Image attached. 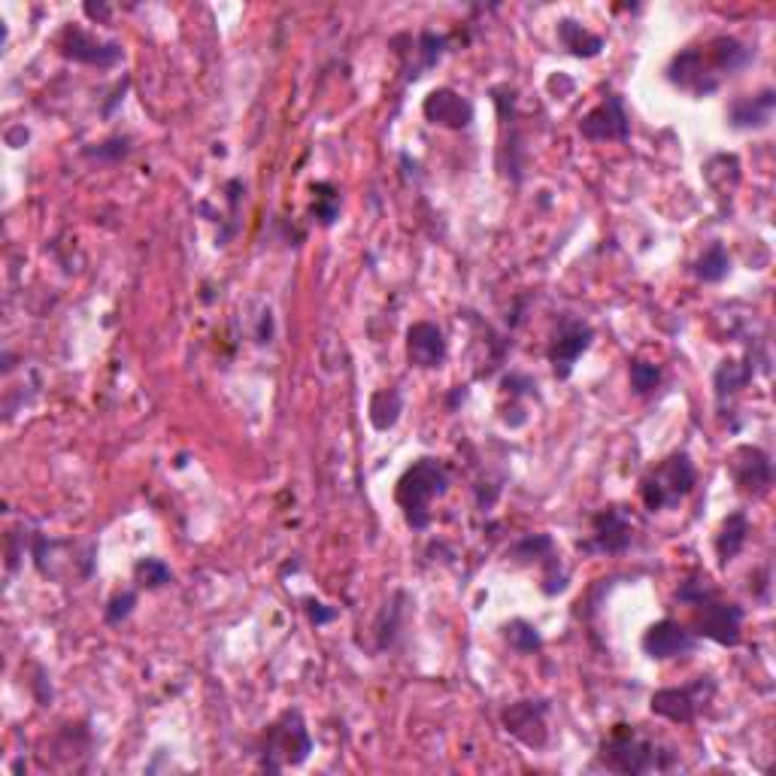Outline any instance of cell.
<instances>
[{
	"label": "cell",
	"instance_id": "obj_1",
	"mask_svg": "<svg viewBox=\"0 0 776 776\" xmlns=\"http://www.w3.org/2000/svg\"><path fill=\"white\" fill-rule=\"evenodd\" d=\"M446 486H450V474H446L443 464L434 462V458L415 462L413 467L401 476V483H398V503H401L407 522L413 528H419V531L428 528V522H431L428 503L434 501V498H440V495L446 491Z\"/></svg>",
	"mask_w": 776,
	"mask_h": 776
},
{
	"label": "cell",
	"instance_id": "obj_6",
	"mask_svg": "<svg viewBox=\"0 0 776 776\" xmlns=\"http://www.w3.org/2000/svg\"><path fill=\"white\" fill-rule=\"evenodd\" d=\"M698 610V634L716 640L722 646H734L740 640V628H743V610L738 603H725L713 595H707L703 601L695 603Z\"/></svg>",
	"mask_w": 776,
	"mask_h": 776
},
{
	"label": "cell",
	"instance_id": "obj_9",
	"mask_svg": "<svg viewBox=\"0 0 776 776\" xmlns=\"http://www.w3.org/2000/svg\"><path fill=\"white\" fill-rule=\"evenodd\" d=\"M579 134L586 140H595V143L631 137V125H628L622 98H619V95H610L598 110H591V113L579 122Z\"/></svg>",
	"mask_w": 776,
	"mask_h": 776
},
{
	"label": "cell",
	"instance_id": "obj_13",
	"mask_svg": "<svg viewBox=\"0 0 776 776\" xmlns=\"http://www.w3.org/2000/svg\"><path fill=\"white\" fill-rule=\"evenodd\" d=\"M422 110H425L428 122L452 128V131H462V128H467L470 122H474V107H470V101L462 98L458 91H452V88H437V91H431V95L425 98V107H422Z\"/></svg>",
	"mask_w": 776,
	"mask_h": 776
},
{
	"label": "cell",
	"instance_id": "obj_18",
	"mask_svg": "<svg viewBox=\"0 0 776 776\" xmlns=\"http://www.w3.org/2000/svg\"><path fill=\"white\" fill-rule=\"evenodd\" d=\"M746 534H750V522H746V516L743 513L728 516L725 525H722V534H719V540H716L719 562L728 564L734 555H740L743 543H746Z\"/></svg>",
	"mask_w": 776,
	"mask_h": 776
},
{
	"label": "cell",
	"instance_id": "obj_21",
	"mask_svg": "<svg viewBox=\"0 0 776 776\" xmlns=\"http://www.w3.org/2000/svg\"><path fill=\"white\" fill-rule=\"evenodd\" d=\"M401 395L395 391V388H386V391H376L374 398H370V422H374L379 431H388V428L398 422V415H401Z\"/></svg>",
	"mask_w": 776,
	"mask_h": 776
},
{
	"label": "cell",
	"instance_id": "obj_22",
	"mask_svg": "<svg viewBox=\"0 0 776 776\" xmlns=\"http://www.w3.org/2000/svg\"><path fill=\"white\" fill-rule=\"evenodd\" d=\"M728 270H731V258H728L722 243H713V246L701 255V262L695 264V274L701 276L703 282H719V279H725Z\"/></svg>",
	"mask_w": 776,
	"mask_h": 776
},
{
	"label": "cell",
	"instance_id": "obj_10",
	"mask_svg": "<svg viewBox=\"0 0 776 776\" xmlns=\"http://www.w3.org/2000/svg\"><path fill=\"white\" fill-rule=\"evenodd\" d=\"M643 650L655 662H667V658L689 655L695 650V638H691L689 628H683L674 619H662L643 634Z\"/></svg>",
	"mask_w": 776,
	"mask_h": 776
},
{
	"label": "cell",
	"instance_id": "obj_25",
	"mask_svg": "<svg viewBox=\"0 0 776 776\" xmlns=\"http://www.w3.org/2000/svg\"><path fill=\"white\" fill-rule=\"evenodd\" d=\"M507 640H510V646H513L516 652H534L540 650V634L537 628L528 625V622H522V619H516V622H510L507 625Z\"/></svg>",
	"mask_w": 776,
	"mask_h": 776
},
{
	"label": "cell",
	"instance_id": "obj_16",
	"mask_svg": "<svg viewBox=\"0 0 776 776\" xmlns=\"http://www.w3.org/2000/svg\"><path fill=\"white\" fill-rule=\"evenodd\" d=\"M64 55L82 64H98V67H110L122 58V49L115 43H101V40L88 37L79 27H67L64 34Z\"/></svg>",
	"mask_w": 776,
	"mask_h": 776
},
{
	"label": "cell",
	"instance_id": "obj_12",
	"mask_svg": "<svg viewBox=\"0 0 776 776\" xmlns=\"http://www.w3.org/2000/svg\"><path fill=\"white\" fill-rule=\"evenodd\" d=\"M631 537H634L631 519L619 507H607L603 513L595 516V540L586 543L583 550L616 555V552H625L631 546Z\"/></svg>",
	"mask_w": 776,
	"mask_h": 776
},
{
	"label": "cell",
	"instance_id": "obj_14",
	"mask_svg": "<svg viewBox=\"0 0 776 776\" xmlns=\"http://www.w3.org/2000/svg\"><path fill=\"white\" fill-rule=\"evenodd\" d=\"M667 79L674 86L686 88L691 95H710L719 88V79H716L707 64H703V52L701 49H686L676 55L670 67H667Z\"/></svg>",
	"mask_w": 776,
	"mask_h": 776
},
{
	"label": "cell",
	"instance_id": "obj_11",
	"mask_svg": "<svg viewBox=\"0 0 776 776\" xmlns=\"http://www.w3.org/2000/svg\"><path fill=\"white\" fill-rule=\"evenodd\" d=\"M503 725L516 740H522L531 750H540L546 743V703L543 701H519L503 713Z\"/></svg>",
	"mask_w": 776,
	"mask_h": 776
},
{
	"label": "cell",
	"instance_id": "obj_17",
	"mask_svg": "<svg viewBox=\"0 0 776 776\" xmlns=\"http://www.w3.org/2000/svg\"><path fill=\"white\" fill-rule=\"evenodd\" d=\"M774 113V91H762L758 98H743L731 107L734 128H764Z\"/></svg>",
	"mask_w": 776,
	"mask_h": 776
},
{
	"label": "cell",
	"instance_id": "obj_8",
	"mask_svg": "<svg viewBox=\"0 0 776 776\" xmlns=\"http://www.w3.org/2000/svg\"><path fill=\"white\" fill-rule=\"evenodd\" d=\"M589 346H591V328L583 325V322H576V319H564L562 328H558V334H555V340H552V346H550V362L555 376H558V379H567L570 370H574L576 358L589 350Z\"/></svg>",
	"mask_w": 776,
	"mask_h": 776
},
{
	"label": "cell",
	"instance_id": "obj_28",
	"mask_svg": "<svg viewBox=\"0 0 776 776\" xmlns=\"http://www.w3.org/2000/svg\"><path fill=\"white\" fill-rule=\"evenodd\" d=\"M134 603H137V595H134V591H125V595L113 598V601H110V610H107V622H110V625L122 622V619L131 613V607H134Z\"/></svg>",
	"mask_w": 776,
	"mask_h": 776
},
{
	"label": "cell",
	"instance_id": "obj_24",
	"mask_svg": "<svg viewBox=\"0 0 776 776\" xmlns=\"http://www.w3.org/2000/svg\"><path fill=\"white\" fill-rule=\"evenodd\" d=\"M313 213H315V219L322 222V225H331V222L337 219V213H340V195H337V191H334V186H328V182H322V186H315Z\"/></svg>",
	"mask_w": 776,
	"mask_h": 776
},
{
	"label": "cell",
	"instance_id": "obj_7",
	"mask_svg": "<svg viewBox=\"0 0 776 776\" xmlns=\"http://www.w3.org/2000/svg\"><path fill=\"white\" fill-rule=\"evenodd\" d=\"M728 467H731V476H734L740 491L755 495V498H758V495H767L771 483H774L771 458H767L758 446H740V450L731 455Z\"/></svg>",
	"mask_w": 776,
	"mask_h": 776
},
{
	"label": "cell",
	"instance_id": "obj_19",
	"mask_svg": "<svg viewBox=\"0 0 776 776\" xmlns=\"http://www.w3.org/2000/svg\"><path fill=\"white\" fill-rule=\"evenodd\" d=\"M558 37H562L564 46L574 52V55H579V58H595V55L603 49V40L598 37V34H591V31L576 25L570 19H564L562 25H558Z\"/></svg>",
	"mask_w": 776,
	"mask_h": 776
},
{
	"label": "cell",
	"instance_id": "obj_20",
	"mask_svg": "<svg viewBox=\"0 0 776 776\" xmlns=\"http://www.w3.org/2000/svg\"><path fill=\"white\" fill-rule=\"evenodd\" d=\"M710 58H713V64L722 74H734V70H740V67H746V64L752 62V52L746 49L740 40L719 37L713 40V46H710Z\"/></svg>",
	"mask_w": 776,
	"mask_h": 776
},
{
	"label": "cell",
	"instance_id": "obj_3",
	"mask_svg": "<svg viewBox=\"0 0 776 776\" xmlns=\"http://www.w3.org/2000/svg\"><path fill=\"white\" fill-rule=\"evenodd\" d=\"M601 764L616 774H650V771H664L667 762H662V752L643 740L631 725H616L610 740H603Z\"/></svg>",
	"mask_w": 776,
	"mask_h": 776
},
{
	"label": "cell",
	"instance_id": "obj_5",
	"mask_svg": "<svg viewBox=\"0 0 776 776\" xmlns=\"http://www.w3.org/2000/svg\"><path fill=\"white\" fill-rule=\"evenodd\" d=\"M713 683L710 676H701L698 683H691L686 689H662L652 695V713L670 719L676 725H689L701 710L703 701H710Z\"/></svg>",
	"mask_w": 776,
	"mask_h": 776
},
{
	"label": "cell",
	"instance_id": "obj_2",
	"mask_svg": "<svg viewBox=\"0 0 776 776\" xmlns=\"http://www.w3.org/2000/svg\"><path fill=\"white\" fill-rule=\"evenodd\" d=\"M310 752H313V740H310V731L303 725V716L298 710H288L264 734L262 767L270 774H279L291 764L307 762Z\"/></svg>",
	"mask_w": 776,
	"mask_h": 776
},
{
	"label": "cell",
	"instance_id": "obj_4",
	"mask_svg": "<svg viewBox=\"0 0 776 776\" xmlns=\"http://www.w3.org/2000/svg\"><path fill=\"white\" fill-rule=\"evenodd\" d=\"M691 486H695V467H691L689 455H670L643 479L640 495L650 510H664V507L683 501Z\"/></svg>",
	"mask_w": 776,
	"mask_h": 776
},
{
	"label": "cell",
	"instance_id": "obj_27",
	"mask_svg": "<svg viewBox=\"0 0 776 776\" xmlns=\"http://www.w3.org/2000/svg\"><path fill=\"white\" fill-rule=\"evenodd\" d=\"M662 383V370L650 362H631V386L638 395H650Z\"/></svg>",
	"mask_w": 776,
	"mask_h": 776
},
{
	"label": "cell",
	"instance_id": "obj_15",
	"mask_svg": "<svg viewBox=\"0 0 776 776\" xmlns=\"http://www.w3.org/2000/svg\"><path fill=\"white\" fill-rule=\"evenodd\" d=\"M407 355L415 367H440L446 362V340L443 331L431 322H415L407 334Z\"/></svg>",
	"mask_w": 776,
	"mask_h": 776
},
{
	"label": "cell",
	"instance_id": "obj_29",
	"mask_svg": "<svg viewBox=\"0 0 776 776\" xmlns=\"http://www.w3.org/2000/svg\"><path fill=\"white\" fill-rule=\"evenodd\" d=\"M310 616H313V622H331L337 613H334V610H328L325 613V610H322V603H310Z\"/></svg>",
	"mask_w": 776,
	"mask_h": 776
},
{
	"label": "cell",
	"instance_id": "obj_23",
	"mask_svg": "<svg viewBox=\"0 0 776 776\" xmlns=\"http://www.w3.org/2000/svg\"><path fill=\"white\" fill-rule=\"evenodd\" d=\"M750 376L752 370L746 367V364H738V362L722 364V367L716 370V391H719V398L740 391V388L750 383Z\"/></svg>",
	"mask_w": 776,
	"mask_h": 776
},
{
	"label": "cell",
	"instance_id": "obj_26",
	"mask_svg": "<svg viewBox=\"0 0 776 776\" xmlns=\"http://www.w3.org/2000/svg\"><path fill=\"white\" fill-rule=\"evenodd\" d=\"M134 576H137L140 586H146V589H158V586H164V583H170V567L164 562H158V558H143V562L134 567Z\"/></svg>",
	"mask_w": 776,
	"mask_h": 776
}]
</instances>
